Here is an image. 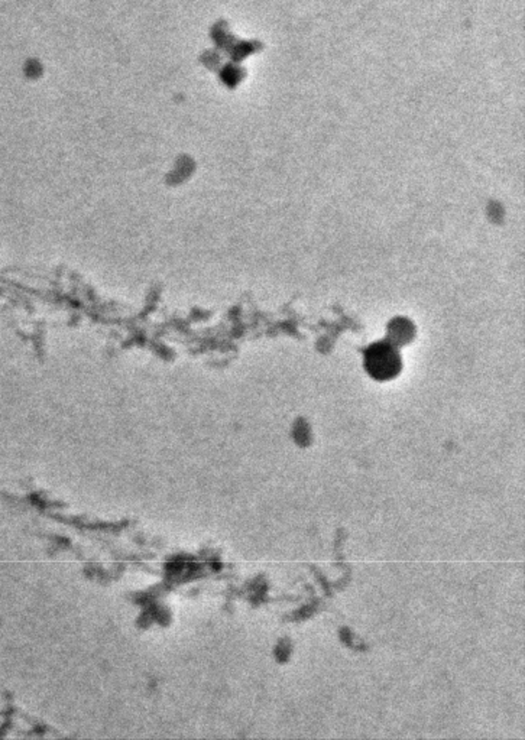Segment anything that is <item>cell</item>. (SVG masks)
Listing matches in <instances>:
<instances>
[{"label": "cell", "mask_w": 525, "mask_h": 740, "mask_svg": "<svg viewBox=\"0 0 525 740\" xmlns=\"http://www.w3.org/2000/svg\"><path fill=\"white\" fill-rule=\"evenodd\" d=\"M366 367L376 379H389L399 372L401 360L389 343L374 344L366 353Z\"/></svg>", "instance_id": "obj_1"}, {"label": "cell", "mask_w": 525, "mask_h": 740, "mask_svg": "<svg viewBox=\"0 0 525 740\" xmlns=\"http://www.w3.org/2000/svg\"><path fill=\"white\" fill-rule=\"evenodd\" d=\"M389 333L392 334V339L399 340L398 343H405L406 340L411 339L413 327L410 326V323H408V321L399 320V321H395L392 324V329L389 330Z\"/></svg>", "instance_id": "obj_2"}]
</instances>
